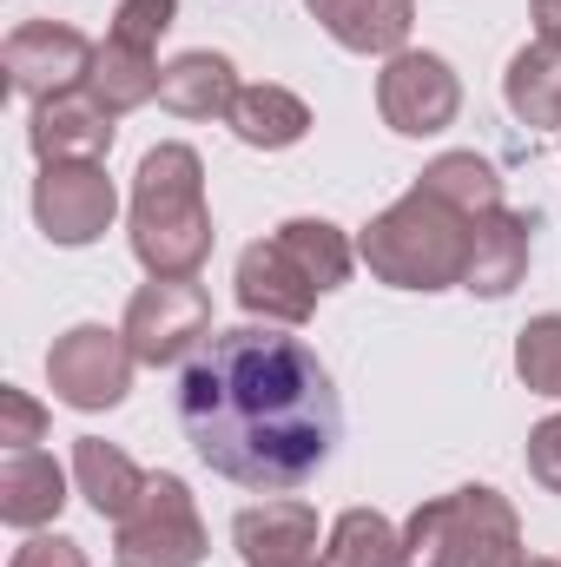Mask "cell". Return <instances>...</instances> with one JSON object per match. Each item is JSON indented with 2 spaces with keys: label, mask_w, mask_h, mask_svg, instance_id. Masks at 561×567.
I'll use <instances>...</instances> for the list:
<instances>
[{
  "label": "cell",
  "mask_w": 561,
  "mask_h": 567,
  "mask_svg": "<svg viewBox=\"0 0 561 567\" xmlns=\"http://www.w3.org/2000/svg\"><path fill=\"white\" fill-rule=\"evenodd\" d=\"M178 429L212 475L258 495H284L330 462L344 410L330 370L304 337H284L272 323H238L212 330V343L185 363Z\"/></svg>",
  "instance_id": "1"
},
{
  "label": "cell",
  "mask_w": 561,
  "mask_h": 567,
  "mask_svg": "<svg viewBox=\"0 0 561 567\" xmlns=\"http://www.w3.org/2000/svg\"><path fill=\"white\" fill-rule=\"evenodd\" d=\"M133 258L152 278H198L212 258V205L205 158L185 140L152 145L133 172Z\"/></svg>",
  "instance_id": "2"
},
{
  "label": "cell",
  "mask_w": 561,
  "mask_h": 567,
  "mask_svg": "<svg viewBox=\"0 0 561 567\" xmlns=\"http://www.w3.org/2000/svg\"><path fill=\"white\" fill-rule=\"evenodd\" d=\"M357 258L390 290H449L462 284V265H469V218H456L449 205L410 185L390 212L364 225Z\"/></svg>",
  "instance_id": "3"
},
{
  "label": "cell",
  "mask_w": 561,
  "mask_h": 567,
  "mask_svg": "<svg viewBox=\"0 0 561 567\" xmlns=\"http://www.w3.org/2000/svg\"><path fill=\"white\" fill-rule=\"evenodd\" d=\"M404 567H522V515L489 482L449 488L404 522Z\"/></svg>",
  "instance_id": "4"
},
{
  "label": "cell",
  "mask_w": 561,
  "mask_h": 567,
  "mask_svg": "<svg viewBox=\"0 0 561 567\" xmlns=\"http://www.w3.org/2000/svg\"><path fill=\"white\" fill-rule=\"evenodd\" d=\"M113 567H198L205 561V522H198V502L178 475H152L140 495V508L126 522H113Z\"/></svg>",
  "instance_id": "5"
},
{
  "label": "cell",
  "mask_w": 561,
  "mask_h": 567,
  "mask_svg": "<svg viewBox=\"0 0 561 567\" xmlns=\"http://www.w3.org/2000/svg\"><path fill=\"white\" fill-rule=\"evenodd\" d=\"M133 370H140V357H133L126 330H106V323H73V330L53 337V350H47V383H53V396H60L67 410H80V416L120 410L126 390H133Z\"/></svg>",
  "instance_id": "6"
},
{
  "label": "cell",
  "mask_w": 561,
  "mask_h": 567,
  "mask_svg": "<svg viewBox=\"0 0 561 567\" xmlns=\"http://www.w3.org/2000/svg\"><path fill=\"white\" fill-rule=\"evenodd\" d=\"M120 330H126L133 357L152 363V370L185 363L192 350L212 343V297H205V284L198 278H152V284L133 290Z\"/></svg>",
  "instance_id": "7"
},
{
  "label": "cell",
  "mask_w": 561,
  "mask_h": 567,
  "mask_svg": "<svg viewBox=\"0 0 561 567\" xmlns=\"http://www.w3.org/2000/svg\"><path fill=\"white\" fill-rule=\"evenodd\" d=\"M377 113L390 133L404 140H436L442 126H456L462 113V80L442 53H422V47H404L397 60H384L377 73Z\"/></svg>",
  "instance_id": "8"
},
{
  "label": "cell",
  "mask_w": 561,
  "mask_h": 567,
  "mask_svg": "<svg viewBox=\"0 0 561 567\" xmlns=\"http://www.w3.org/2000/svg\"><path fill=\"white\" fill-rule=\"evenodd\" d=\"M93 40L67 20H20L0 47V66H7V86L27 93L33 106L40 100H60V93H80L86 73H93Z\"/></svg>",
  "instance_id": "9"
},
{
  "label": "cell",
  "mask_w": 561,
  "mask_h": 567,
  "mask_svg": "<svg viewBox=\"0 0 561 567\" xmlns=\"http://www.w3.org/2000/svg\"><path fill=\"white\" fill-rule=\"evenodd\" d=\"M113 218H120V192H113L106 165H40V178H33V225L53 245L80 251V245L106 238Z\"/></svg>",
  "instance_id": "10"
},
{
  "label": "cell",
  "mask_w": 561,
  "mask_h": 567,
  "mask_svg": "<svg viewBox=\"0 0 561 567\" xmlns=\"http://www.w3.org/2000/svg\"><path fill=\"white\" fill-rule=\"evenodd\" d=\"M317 297H324V290H317L310 271L278 245V231L238 251V303H245L252 317H265V323H278V330H297V323L317 310Z\"/></svg>",
  "instance_id": "11"
},
{
  "label": "cell",
  "mask_w": 561,
  "mask_h": 567,
  "mask_svg": "<svg viewBox=\"0 0 561 567\" xmlns=\"http://www.w3.org/2000/svg\"><path fill=\"white\" fill-rule=\"evenodd\" d=\"M27 140H33L40 165H100L113 152V113L80 86V93L40 100L27 120Z\"/></svg>",
  "instance_id": "12"
},
{
  "label": "cell",
  "mask_w": 561,
  "mask_h": 567,
  "mask_svg": "<svg viewBox=\"0 0 561 567\" xmlns=\"http://www.w3.org/2000/svg\"><path fill=\"white\" fill-rule=\"evenodd\" d=\"M304 7L344 53H364V60L370 53L397 60L417 27V0H304Z\"/></svg>",
  "instance_id": "13"
},
{
  "label": "cell",
  "mask_w": 561,
  "mask_h": 567,
  "mask_svg": "<svg viewBox=\"0 0 561 567\" xmlns=\"http://www.w3.org/2000/svg\"><path fill=\"white\" fill-rule=\"evenodd\" d=\"M245 567H317V508L310 502H258L232 522Z\"/></svg>",
  "instance_id": "14"
},
{
  "label": "cell",
  "mask_w": 561,
  "mask_h": 567,
  "mask_svg": "<svg viewBox=\"0 0 561 567\" xmlns=\"http://www.w3.org/2000/svg\"><path fill=\"white\" fill-rule=\"evenodd\" d=\"M529 218L522 212H489L469 225V265H462V290L469 297H509L522 271H529Z\"/></svg>",
  "instance_id": "15"
},
{
  "label": "cell",
  "mask_w": 561,
  "mask_h": 567,
  "mask_svg": "<svg viewBox=\"0 0 561 567\" xmlns=\"http://www.w3.org/2000/svg\"><path fill=\"white\" fill-rule=\"evenodd\" d=\"M60 508H67V468L47 449H7V462H0V522L33 535Z\"/></svg>",
  "instance_id": "16"
},
{
  "label": "cell",
  "mask_w": 561,
  "mask_h": 567,
  "mask_svg": "<svg viewBox=\"0 0 561 567\" xmlns=\"http://www.w3.org/2000/svg\"><path fill=\"white\" fill-rule=\"evenodd\" d=\"M145 482H152V475H145L126 449H113V442H100V435H80V442H73V488L86 495V508H93L100 522H126V515L140 508Z\"/></svg>",
  "instance_id": "17"
},
{
  "label": "cell",
  "mask_w": 561,
  "mask_h": 567,
  "mask_svg": "<svg viewBox=\"0 0 561 567\" xmlns=\"http://www.w3.org/2000/svg\"><path fill=\"white\" fill-rule=\"evenodd\" d=\"M238 100V66L225 53H178L165 73H159V106L178 113V120H225Z\"/></svg>",
  "instance_id": "18"
},
{
  "label": "cell",
  "mask_w": 561,
  "mask_h": 567,
  "mask_svg": "<svg viewBox=\"0 0 561 567\" xmlns=\"http://www.w3.org/2000/svg\"><path fill=\"white\" fill-rule=\"evenodd\" d=\"M225 126L252 145V152H290V145L310 133V106H304L290 86H272V80H265V86H238Z\"/></svg>",
  "instance_id": "19"
},
{
  "label": "cell",
  "mask_w": 561,
  "mask_h": 567,
  "mask_svg": "<svg viewBox=\"0 0 561 567\" xmlns=\"http://www.w3.org/2000/svg\"><path fill=\"white\" fill-rule=\"evenodd\" d=\"M417 192H429L436 205H449V212L469 218V225L489 218V212H502V178H496V165L476 158V152H436L417 172Z\"/></svg>",
  "instance_id": "20"
},
{
  "label": "cell",
  "mask_w": 561,
  "mask_h": 567,
  "mask_svg": "<svg viewBox=\"0 0 561 567\" xmlns=\"http://www.w3.org/2000/svg\"><path fill=\"white\" fill-rule=\"evenodd\" d=\"M159 53H140V47H126V40H100V53H93V73H86V93L113 113V120H126V113H140L145 100H159Z\"/></svg>",
  "instance_id": "21"
},
{
  "label": "cell",
  "mask_w": 561,
  "mask_h": 567,
  "mask_svg": "<svg viewBox=\"0 0 561 567\" xmlns=\"http://www.w3.org/2000/svg\"><path fill=\"white\" fill-rule=\"evenodd\" d=\"M502 100L522 126L536 133H561V47H522L502 73Z\"/></svg>",
  "instance_id": "22"
},
{
  "label": "cell",
  "mask_w": 561,
  "mask_h": 567,
  "mask_svg": "<svg viewBox=\"0 0 561 567\" xmlns=\"http://www.w3.org/2000/svg\"><path fill=\"white\" fill-rule=\"evenodd\" d=\"M317 567H404V528L377 508H344Z\"/></svg>",
  "instance_id": "23"
},
{
  "label": "cell",
  "mask_w": 561,
  "mask_h": 567,
  "mask_svg": "<svg viewBox=\"0 0 561 567\" xmlns=\"http://www.w3.org/2000/svg\"><path fill=\"white\" fill-rule=\"evenodd\" d=\"M278 245L310 271V284L330 297L337 284H350V265H357V245L330 225V218H284L278 225Z\"/></svg>",
  "instance_id": "24"
},
{
  "label": "cell",
  "mask_w": 561,
  "mask_h": 567,
  "mask_svg": "<svg viewBox=\"0 0 561 567\" xmlns=\"http://www.w3.org/2000/svg\"><path fill=\"white\" fill-rule=\"evenodd\" d=\"M516 377H522V390L561 403V310L522 323V337H516Z\"/></svg>",
  "instance_id": "25"
},
{
  "label": "cell",
  "mask_w": 561,
  "mask_h": 567,
  "mask_svg": "<svg viewBox=\"0 0 561 567\" xmlns=\"http://www.w3.org/2000/svg\"><path fill=\"white\" fill-rule=\"evenodd\" d=\"M172 20H178V0H120L113 40H126V47H140V53H159V40H165Z\"/></svg>",
  "instance_id": "26"
},
{
  "label": "cell",
  "mask_w": 561,
  "mask_h": 567,
  "mask_svg": "<svg viewBox=\"0 0 561 567\" xmlns=\"http://www.w3.org/2000/svg\"><path fill=\"white\" fill-rule=\"evenodd\" d=\"M0 442L7 449H33V442H47V410L27 396V390H0Z\"/></svg>",
  "instance_id": "27"
},
{
  "label": "cell",
  "mask_w": 561,
  "mask_h": 567,
  "mask_svg": "<svg viewBox=\"0 0 561 567\" xmlns=\"http://www.w3.org/2000/svg\"><path fill=\"white\" fill-rule=\"evenodd\" d=\"M529 475H536L549 495H561V416L529 429Z\"/></svg>",
  "instance_id": "28"
},
{
  "label": "cell",
  "mask_w": 561,
  "mask_h": 567,
  "mask_svg": "<svg viewBox=\"0 0 561 567\" xmlns=\"http://www.w3.org/2000/svg\"><path fill=\"white\" fill-rule=\"evenodd\" d=\"M7 567H86V548H80L73 535H33V542L13 548Z\"/></svg>",
  "instance_id": "29"
},
{
  "label": "cell",
  "mask_w": 561,
  "mask_h": 567,
  "mask_svg": "<svg viewBox=\"0 0 561 567\" xmlns=\"http://www.w3.org/2000/svg\"><path fill=\"white\" fill-rule=\"evenodd\" d=\"M529 20L542 47H561V0H529Z\"/></svg>",
  "instance_id": "30"
},
{
  "label": "cell",
  "mask_w": 561,
  "mask_h": 567,
  "mask_svg": "<svg viewBox=\"0 0 561 567\" xmlns=\"http://www.w3.org/2000/svg\"><path fill=\"white\" fill-rule=\"evenodd\" d=\"M522 567H561V561H542V555H536V561H529V555H522Z\"/></svg>",
  "instance_id": "31"
}]
</instances>
